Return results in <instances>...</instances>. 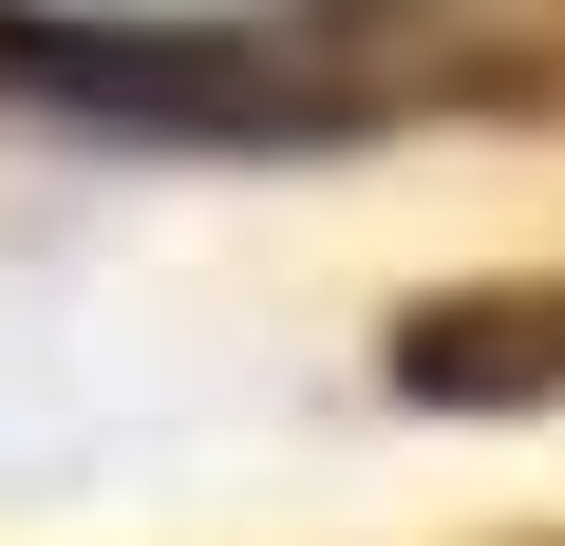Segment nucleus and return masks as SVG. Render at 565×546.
<instances>
[{"instance_id": "nucleus-1", "label": "nucleus", "mask_w": 565, "mask_h": 546, "mask_svg": "<svg viewBox=\"0 0 565 546\" xmlns=\"http://www.w3.org/2000/svg\"><path fill=\"white\" fill-rule=\"evenodd\" d=\"M20 76H57L76 114L132 132H546L565 114V0H282V20H207V39H0Z\"/></svg>"}, {"instance_id": "nucleus-2", "label": "nucleus", "mask_w": 565, "mask_h": 546, "mask_svg": "<svg viewBox=\"0 0 565 546\" xmlns=\"http://www.w3.org/2000/svg\"><path fill=\"white\" fill-rule=\"evenodd\" d=\"M377 377L415 415H565V264H490L377 321Z\"/></svg>"}]
</instances>
